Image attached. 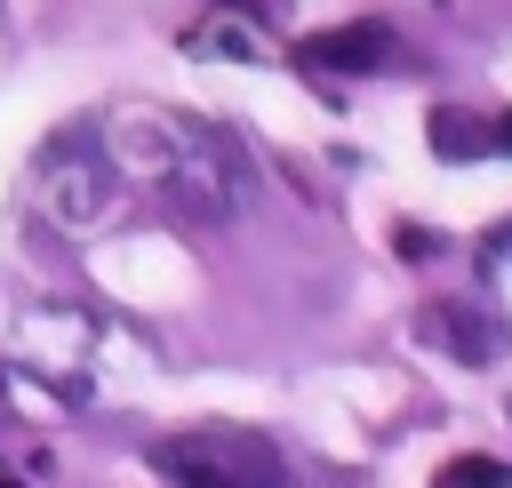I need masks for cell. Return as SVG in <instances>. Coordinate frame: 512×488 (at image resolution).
Wrapping results in <instances>:
<instances>
[{"label": "cell", "instance_id": "30bf717a", "mask_svg": "<svg viewBox=\"0 0 512 488\" xmlns=\"http://www.w3.org/2000/svg\"><path fill=\"white\" fill-rule=\"evenodd\" d=\"M392 248H400L408 264H424V256H440V232H424V224H400V232H392Z\"/></svg>", "mask_w": 512, "mask_h": 488}, {"label": "cell", "instance_id": "5b68a950", "mask_svg": "<svg viewBox=\"0 0 512 488\" xmlns=\"http://www.w3.org/2000/svg\"><path fill=\"white\" fill-rule=\"evenodd\" d=\"M416 344H432V352H448V360H464V368H488V360H504L512 352V320L504 312H488V304H472V296H440V304H416Z\"/></svg>", "mask_w": 512, "mask_h": 488}, {"label": "cell", "instance_id": "3957f363", "mask_svg": "<svg viewBox=\"0 0 512 488\" xmlns=\"http://www.w3.org/2000/svg\"><path fill=\"white\" fill-rule=\"evenodd\" d=\"M160 192H168L184 216H200V224H232V216H248V200H256V168H248V152H240L224 128L184 120V144H176V168H168Z\"/></svg>", "mask_w": 512, "mask_h": 488}, {"label": "cell", "instance_id": "52a82bcc", "mask_svg": "<svg viewBox=\"0 0 512 488\" xmlns=\"http://www.w3.org/2000/svg\"><path fill=\"white\" fill-rule=\"evenodd\" d=\"M296 56H304L312 72H376V64H392V24H376V16L328 24V32H312Z\"/></svg>", "mask_w": 512, "mask_h": 488}, {"label": "cell", "instance_id": "9c48e42d", "mask_svg": "<svg viewBox=\"0 0 512 488\" xmlns=\"http://www.w3.org/2000/svg\"><path fill=\"white\" fill-rule=\"evenodd\" d=\"M432 488H512V464L472 448V456H448V464L432 472Z\"/></svg>", "mask_w": 512, "mask_h": 488}, {"label": "cell", "instance_id": "7c38bea8", "mask_svg": "<svg viewBox=\"0 0 512 488\" xmlns=\"http://www.w3.org/2000/svg\"><path fill=\"white\" fill-rule=\"evenodd\" d=\"M0 488H24V480H8V472H0Z\"/></svg>", "mask_w": 512, "mask_h": 488}, {"label": "cell", "instance_id": "6da1fadb", "mask_svg": "<svg viewBox=\"0 0 512 488\" xmlns=\"http://www.w3.org/2000/svg\"><path fill=\"white\" fill-rule=\"evenodd\" d=\"M112 200H120V176H112V160H104V144H96V120H72L64 136L40 144V160H32V208H40L56 232L88 240V232L112 216Z\"/></svg>", "mask_w": 512, "mask_h": 488}, {"label": "cell", "instance_id": "8fae6325", "mask_svg": "<svg viewBox=\"0 0 512 488\" xmlns=\"http://www.w3.org/2000/svg\"><path fill=\"white\" fill-rule=\"evenodd\" d=\"M488 152H512V112H504V120L488 128Z\"/></svg>", "mask_w": 512, "mask_h": 488}, {"label": "cell", "instance_id": "8992f818", "mask_svg": "<svg viewBox=\"0 0 512 488\" xmlns=\"http://www.w3.org/2000/svg\"><path fill=\"white\" fill-rule=\"evenodd\" d=\"M176 48H184L192 64H272V40H264V24H256L248 8H208V16H192V24L176 32Z\"/></svg>", "mask_w": 512, "mask_h": 488}, {"label": "cell", "instance_id": "7a4b0ae2", "mask_svg": "<svg viewBox=\"0 0 512 488\" xmlns=\"http://www.w3.org/2000/svg\"><path fill=\"white\" fill-rule=\"evenodd\" d=\"M152 472L168 488H288L280 448L264 432H240V424H200V432L152 440Z\"/></svg>", "mask_w": 512, "mask_h": 488}, {"label": "cell", "instance_id": "277c9868", "mask_svg": "<svg viewBox=\"0 0 512 488\" xmlns=\"http://www.w3.org/2000/svg\"><path fill=\"white\" fill-rule=\"evenodd\" d=\"M96 144H104V160H112L120 184H168L176 144H184V112H160V104H112V112H96Z\"/></svg>", "mask_w": 512, "mask_h": 488}, {"label": "cell", "instance_id": "ba28073f", "mask_svg": "<svg viewBox=\"0 0 512 488\" xmlns=\"http://www.w3.org/2000/svg\"><path fill=\"white\" fill-rule=\"evenodd\" d=\"M432 152L440 160H480L488 152V128H480V112H464V104H432Z\"/></svg>", "mask_w": 512, "mask_h": 488}]
</instances>
